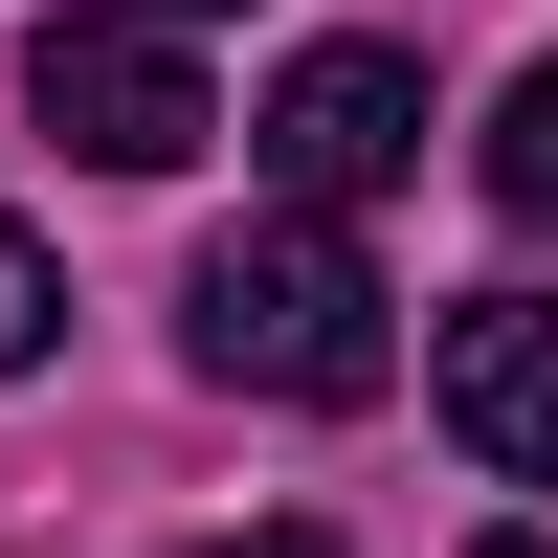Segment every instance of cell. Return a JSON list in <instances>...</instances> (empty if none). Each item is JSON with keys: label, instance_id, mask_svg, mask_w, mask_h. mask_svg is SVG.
<instances>
[{"label": "cell", "instance_id": "9c48e42d", "mask_svg": "<svg viewBox=\"0 0 558 558\" xmlns=\"http://www.w3.org/2000/svg\"><path fill=\"white\" fill-rule=\"evenodd\" d=\"M470 558H536V536H470Z\"/></svg>", "mask_w": 558, "mask_h": 558}, {"label": "cell", "instance_id": "8992f818", "mask_svg": "<svg viewBox=\"0 0 558 558\" xmlns=\"http://www.w3.org/2000/svg\"><path fill=\"white\" fill-rule=\"evenodd\" d=\"M45 336H68V268H45V246H23V223H0V380H23V357H45Z\"/></svg>", "mask_w": 558, "mask_h": 558}, {"label": "cell", "instance_id": "277c9868", "mask_svg": "<svg viewBox=\"0 0 558 558\" xmlns=\"http://www.w3.org/2000/svg\"><path fill=\"white\" fill-rule=\"evenodd\" d=\"M425 402H447V447H470L492 492H558V291H447Z\"/></svg>", "mask_w": 558, "mask_h": 558}, {"label": "cell", "instance_id": "52a82bcc", "mask_svg": "<svg viewBox=\"0 0 558 558\" xmlns=\"http://www.w3.org/2000/svg\"><path fill=\"white\" fill-rule=\"evenodd\" d=\"M202 558H336V536H202Z\"/></svg>", "mask_w": 558, "mask_h": 558}, {"label": "cell", "instance_id": "ba28073f", "mask_svg": "<svg viewBox=\"0 0 558 558\" xmlns=\"http://www.w3.org/2000/svg\"><path fill=\"white\" fill-rule=\"evenodd\" d=\"M134 23H202V0H134Z\"/></svg>", "mask_w": 558, "mask_h": 558}, {"label": "cell", "instance_id": "3957f363", "mask_svg": "<svg viewBox=\"0 0 558 558\" xmlns=\"http://www.w3.org/2000/svg\"><path fill=\"white\" fill-rule=\"evenodd\" d=\"M246 157L291 179V223H336V202H380V179L425 157V68H402V45H313V68H291V89L246 112Z\"/></svg>", "mask_w": 558, "mask_h": 558}, {"label": "cell", "instance_id": "6da1fadb", "mask_svg": "<svg viewBox=\"0 0 558 558\" xmlns=\"http://www.w3.org/2000/svg\"><path fill=\"white\" fill-rule=\"evenodd\" d=\"M179 336H202V380H246V402H380L402 380V291L336 246V223H291V202L179 268Z\"/></svg>", "mask_w": 558, "mask_h": 558}, {"label": "cell", "instance_id": "5b68a950", "mask_svg": "<svg viewBox=\"0 0 558 558\" xmlns=\"http://www.w3.org/2000/svg\"><path fill=\"white\" fill-rule=\"evenodd\" d=\"M492 202L558 246V68H514V89H492Z\"/></svg>", "mask_w": 558, "mask_h": 558}, {"label": "cell", "instance_id": "7a4b0ae2", "mask_svg": "<svg viewBox=\"0 0 558 558\" xmlns=\"http://www.w3.org/2000/svg\"><path fill=\"white\" fill-rule=\"evenodd\" d=\"M23 112L68 134L89 179H179V157L223 134V112H202V68H179V23H134V0H68V23L23 45Z\"/></svg>", "mask_w": 558, "mask_h": 558}]
</instances>
